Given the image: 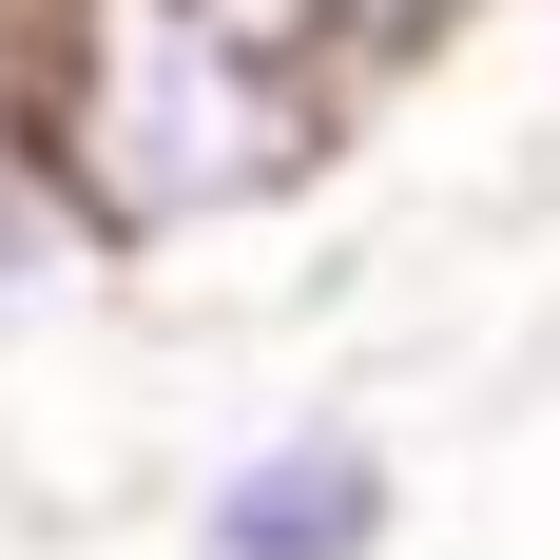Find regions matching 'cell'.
I'll return each instance as SVG.
<instances>
[{
  "label": "cell",
  "mask_w": 560,
  "mask_h": 560,
  "mask_svg": "<svg viewBox=\"0 0 560 560\" xmlns=\"http://www.w3.org/2000/svg\"><path fill=\"white\" fill-rule=\"evenodd\" d=\"M310 155V0H78L58 174L78 213H232Z\"/></svg>",
  "instance_id": "6da1fadb"
},
{
  "label": "cell",
  "mask_w": 560,
  "mask_h": 560,
  "mask_svg": "<svg viewBox=\"0 0 560 560\" xmlns=\"http://www.w3.org/2000/svg\"><path fill=\"white\" fill-rule=\"evenodd\" d=\"M387 522H406V464L368 425H290V445H232L194 483V541L213 560H368Z\"/></svg>",
  "instance_id": "7a4b0ae2"
}]
</instances>
